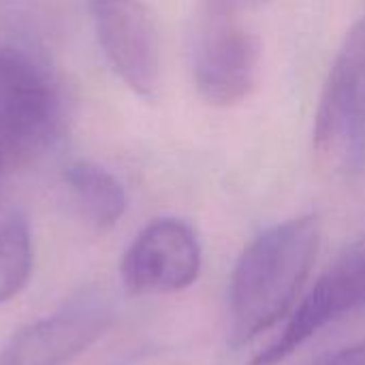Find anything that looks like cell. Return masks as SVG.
<instances>
[{
	"instance_id": "cell-1",
	"label": "cell",
	"mask_w": 365,
	"mask_h": 365,
	"mask_svg": "<svg viewBox=\"0 0 365 365\" xmlns=\"http://www.w3.org/2000/svg\"><path fill=\"white\" fill-rule=\"evenodd\" d=\"M321 244L317 216L278 222L240 255L229 284V344L242 349L295 308Z\"/></svg>"
},
{
	"instance_id": "cell-2",
	"label": "cell",
	"mask_w": 365,
	"mask_h": 365,
	"mask_svg": "<svg viewBox=\"0 0 365 365\" xmlns=\"http://www.w3.org/2000/svg\"><path fill=\"white\" fill-rule=\"evenodd\" d=\"M58 111L45 64L28 49L0 45V175L41 154L56 130Z\"/></svg>"
},
{
	"instance_id": "cell-3",
	"label": "cell",
	"mask_w": 365,
	"mask_h": 365,
	"mask_svg": "<svg viewBox=\"0 0 365 365\" xmlns=\"http://www.w3.org/2000/svg\"><path fill=\"white\" fill-rule=\"evenodd\" d=\"M314 150L340 169L365 160V19L346 32L329 68L314 118Z\"/></svg>"
},
{
	"instance_id": "cell-4",
	"label": "cell",
	"mask_w": 365,
	"mask_h": 365,
	"mask_svg": "<svg viewBox=\"0 0 365 365\" xmlns=\"http://www.w3.org/2000/svg\"><path fill=\"white\" fill-rule=\"evenodd\" d=\"M261 45L237 13L203 6L195 43V83L216 107H233L250 96L259 79Z\"/></svg>"
},
{
	"instance_id": "cell-5",
	"label": "cell",
	"mask_w": 365,
	"mask_h": 365,
	"mask_svg": "<svg viewBox=\"0 0 365 365\" xmlns=\"http://www.w3.org/2000/svg\"><path fill=\"white\" fill-rule=\"evenodd\" d=\"M113 323V306L98 289L81 291L51 317L34 321L0 349V365H66Z\"/></svg>"
},
{
	"instance_id": "cell-6",
	"label": "cell",
	"mask_w": 365,
	"mask_h": 365,
	"mask_svg": "<svg viewBox=\"0 0 365 365\" xmlns=\"http://www.w3.org/2000/svg\"><path fill=\"white\" fill-rule=\"evenodd\" d=\"M365 306V235L351 244L293 310L282 334L252 365H278L327 325Z\"/></svg>"
},
{
	"instance_id": "cell-7",
	"label": "cell",
	"mask_w": 365,
	"mask_h": 365,
	"mask_svg": "<svg viewBox=\"0 0 365 365\" xmlns=\"http://www.w3.org/2000/svg\"><path fill=\"white\" fill-rule=\"evenodd\" d=\"M96 41L115 75L139 96L154 98L160 79V38L143 0H88Z\"/></svg>"
},
{
	"instance_id": "cell-8",
	"label": "cell",
	"mask_w": 365,
	"mask_h": 365,
	"mask_svg": "<svg viewBox=\"0 0 365 365\" xmlns=\"http://www.w3.org/2000/svg\"><path fill=\"white\" fill-rule=\"evenodd\" d=\"M201 274V244L190 225L178 218L150 222L128 246L120 276L130 295L184 291Z\"/></svg>"
},
{
	"instance_id": "cell-9",
	"label": "cell",
	"mask_w": 365,
	"mask_h": 365,
	"mask_svg": "<svg viewBox=\"0 0 365 365\" xmlns=\"http://www.w3.org/2000/svg\"><path fill=\"white\" fill-rule=\"evenodd\" d=\"M64 182L83 218L94 229H111L126 212L122 184L96 163L75 160L64 169Z\"/></svg>"
},
{
	"instance_id": "cell-10",
	"label": "cell",
	"mask_w": 365,
	"mask_h": 365,
	"mask_svg": "<svg viewBox=\"0 0 365 365\" xmlns=\"http://www.w3.org/2000/svg\"><path fill=\"white\" fill-rule=\"evenodd\" d=\"M32 274V235L26 214L11 212L0 225V304L11 302Z\"/></svg>"
},
{
	"instance_id": "cell-11",
	"label": "cell",
	"mask_w": 365,
	"mask_h": 365,
	"mask_svg": "<svg viewBox=\"0 0 365 365\" xmlns=\"http://www.w3.org/2000/svg\"><path fill=\"white\" fill-rule=\"evenodd\" d=\"M323 365H365V342L353 344V346L336 353Z\"/></svg>"
},
{
	"instance_id": "cell-12",
	"label": "cell",
	"mask_w": 365,
	"mask_h": 365,
	"mask_svg": "<svg viewBox=\"0 0 365 365\" xmlns=\"http://www.w3.org/2000/svg\"><path fill=\"white\" fill-rule=\"evenodd\" d=\"M267 0H205L203 6H210V9H218V11H229V13H237L242 15L244 11L248 9H255V6H261L265 4Z\"/></svg>"
}]
</instances>
